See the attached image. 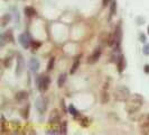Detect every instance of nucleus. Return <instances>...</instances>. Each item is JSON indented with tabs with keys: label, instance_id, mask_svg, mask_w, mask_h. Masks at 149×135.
Wrapping results in <instances>:
<instances>
[{
	"label": "nucleus",
	"instance_id": "nucleus-14",
	"mask_svg": "<svg viewBox=\"0 0 149 135\" xmlns=\"http://www.w3.org/2000/svg\"><path fill=\"white\" fill-rule=\"evenodd\" d=\"M117 65H118V71H119L120 73L123 71V69H125V58H123V55H120L119 58H118V62H117Z\"/></svg>",
	"mask_w": 149,
	"mask_h": 135
},
{
	"label": "nucleus",
	"instance_id": "nucleus-27",
	"mask_svg": "<svg viewBox=\"0 0 149 135\" xmlns=\"http://www.w3.org/2000/svg\"><path fill=\"white\" fill-rule=\"evenodd\" d=\"M142 53L145 55H149V44H145L142 47Z\"/></svg>",
	"mask_w": 149,
	"mask_h": 135
},
{
	"label": "nucleus",
	"instance_id": "nucleus-30",
	"mask_svg": "<svg viewBox=\"0 0 149 135\" xmlns=\"http://www.w3.org/2000/svg\"><path fill=\"white\" fill-rule=\"evenodd\" d=\"M143 71L146 72V73H149V64H146L145 68H143Z\"/></svg>",
	"mask_w": 149,
	"mask_h": 135
},
{
	"label": "nucleus",
	"instance_id": "nucleus-18",
	"mask_svg": "<svg viewBox=\"0 0 149 135\" xmlns=\"http://www.w3.org/2000/svg\"><path fill=\"white\" fill-rule=\"evenodd\" d=\"M68 112H70V114H71L73 117H77V116H80V115H81L80 112L76 110V108H75L73 105L68 106Z\"/></svg>",
	"mask_w": 149,
	"mask_h": 135
},
{
	"label": "nucleus",
	"instance_id": "nucleus-24",
	"mask_svg": "<svg viewBox=\"0 0 149 135\" xmlns=\"http://www.w3.org/2000/svg\"><path fill=\"white\" fill-rule=\"evenodd\" d=\"M116 9H117V6H116V1H112L111 5H110V15H114L116 14Z\"/></svg>",
	"mask_w": 149,
	"mask_h": 135
},
{
	"label": "nucleus",
	"instance_id": "nucleus-21",
	"mask_svg": "<svg viewBox=\"0 0 149 135\" xmlns=\"http://www.w3.org/2000/svg\"><path fill=\"white\" fill-rule=\"evenodd\" d=\"M67 133V122L66 120H63L62 122V125H61V134L65 135Z\"/></svg>",
	"mask_w": 149,
	"mask_h": 135
},
{
	"label": "nucleus",
	"instance_id": "nucleus-2",
	"mask_svg": "<svg viewBox=\"0 0 149 135\" xmlns=\"http://www.w3.org/2000/svg\"><path fill=\"white\" fill-rule=\"evenodd\" d=\"M130 97V90L126 86H119L113 90V98L117 101H126Z\"/></svg>",
	"mask_w": 149,
	"mask_h": 135
},
{
	"label": "nucleus",
	"instance_id": "nucleus-32",
	"mask_svg": "<svg viewBox=\"0 0 149 135\" xmlns=\"http://www.w3.org/2000/svg\"><path fill=\"white\" fill-rule=\"evenodd\" d=\"M148 30V35H149V26H148V30Z\"/></svg>",
	"mask_w": 149,
	"mask_h": 135
},
{
	"label": "nucleus",
	"instance_id": "nucleus-19",
	"mask_svg": "<svg viewBox=\"0 0 149 135\" xmlns=\"http://www.w3.org/2000/svg\"><path fill=\"white\" fill-rule=\"evenodd\" d=\"M66 82V75H61L58 77V80H57V86L58 87H63Z\"/></svg>",
	"mask_w": 149,
	"mask_h": 135
},
{
	"label": "nucleus",
	"instance_id": "nucleus-28",
	"mask_svg": "<svg viewBox=\"0 0 149 135\" xmlns=\"http://www.w3.org/2000/svg\"><path fill=\"white\" fill-rule=\"evenodd\" d=\"M3 64H5L6 68H9L11 65V59H10V58H6V60L3 61Z\"/></svg>",
	"mask_w": 149,
	"mask_h": 135
},
{
	"label": "nucleus",
	"instance_id": "nucleus-11",
	"mask_svg": "<svg viewBox=\"0 0 149 135\" xmlns=\"http://www.w3.org/2000/svg\"><path fill=\"white\" fill-rule=\"evenodd\" d=\"M74 118H77V120H79V123H80V125H81L82 127H88V126L90 125V120L88 118V117H85V116L80 115V116L74 117Z\"/></svg>",
	"mask_w": 149,
	"mask_h": 135
},
{
	"label": "nucleus",
	"instance_id": "nucleus-5",
	"mask_svg": "<svg viewBox=\"0 0 149 135\" xmlns=\"http://www.w3.org/2000/svg\"><path fill=\"white\" fill-rule=\"evenodd\" d=\"M24 68H25V60L22 58V55L20 53L17 54V65H16V75H19L22 73L24 71Z\"/></svg>",
	"mask_w": 149,
	"mask_h": 135
},
{
	"label": "nucleus",
	"instance_id": "nucleus-10",
	"mask_svg": "<svg viewBox=\"0 0 149 135\" xmlns=\"http://www.w3.org/2000/svg\"><path fill=\"white\" fill-rule=\"evenodd\" d=\"M138 122H139L140 127L149 126V114H143V115H141V117L139 118Z\"/></svg>",
	"mask_w": 149,
	"mask_h": 135
},
{
	"label": "nucleus",
	"instance_id": "nucleus-3",
	"mask_svg": "<svg viewBox=\"0 0 149 135\" xmlns=\"http://www.w3.org/2000/svg\"><path fill=\"white\" fill-rule=\"evenodd\" d=\"M49 83H51V79L47 75H38L36 78V84H37V88L40 92H45L48 89Z\"/></svg>",
	"mask_w": 149,
	"mask_h": 135
},
{
	"label": "nucleus",
	"instance_id": "nucleus-25",
	"mask_svg": "<svg viewBox=\"0 0 149 135\" xmlns=\"http://www.w3.org/2000/svg\"><path fill=\"white\" fill-rule=\"evenodd\" d=\"M54 63H55V59H54V58H52V59L49 60V62H48V65H47V71H51V70H53V68H54Z\"/></svg>",
	"mask_w": 149,
	"mask_h": 135
},
{
	"label": "nucleus",
	"instance_id": "nucleus-22",
	"mask_svg": "<svg viewBox=\"0 0 149 135\" xmlns=\"http://www.w3.org/2000/svg\"><path fill=\"white\" fill-rule=\"evenodd\" d=\"M3 37H6V41H9V42H14V37H13V33H11V30H7V33L5 34V35H2Z\"/></svg>",
	"mask_w": 149,
	"mask_h": 135
},
{
	"label": "nucleus",
	"instance_id": "nucleus-23",
	"mask_svg": "<svg viewBox=\"0 0 149 135\" xmlns=\"http://www.w3.org/2000/svg\"><path fill=\"white\" fill-rule=\"evenodd\" d=\"M22 115L25 120L28 118V115H29V105H26V108L22 110Z\"/></svg>",
	"mask_w": 149,
	"mask_h": 135
},
{
	"label": "nucleus",
	"instance_id": "nucleus-13",
	"mask_svg": "<svg viewBox=\"0 0 149 135\" xmlns=\"http://www.w3.org/2000/svg\"><path fill=\"white\" fill-rule=\"evenodd\" d=\"M80 58H81V55H79V56H76V58H75L74 63H73L72 69H71V71H70V73H71V75H74L75 71L79 69V65H80Z\"/></svg>",
	"mask_w": 149,
	"mask_h": 135
},
{
	"label": "nucleus",
	"instance_id": "nucleus-12",
	"mask_svg": "<svg viewBox=\"0 0 149 135\" xmlns=\"http://www.w3.org/2000/svg\"><path fill=\"white\" fill-rule=\"evenodd\" d=\"M27 98H28V95H27V92H25V91H19L18 94H16V100L19 101V103L26 100Z\"/></svg>",
	"mask_w": 149,
	"mask_h": 135
},
{
	"label": "nucleus",
	"instance_id": "nucleus-17",
	"mask_svg": "<svg viewBox=\"0 0 149 135\" xmlns=\"http://www.w3.org/2000/svg\"><path fill=\"white\" fill-rule=\"evenodd\" d=\"M109 98H110V96H109L108 91H107V90H105V91L103 90L102 94H101V103H102V104H108Z\"/></svg>",
	"mask_w": 149,
	"mask_h": 135
},
{
	"label": "nucleus",
	"instance_id": "nucleus-1",
	"mask_svg": "<svg viewBox=\"0 0 149 135\" xmlns=\"http://www.w3.org/2000/svg\"><path fill=\"white\" fill-rule=\"evenodd\" d=\"M142 104H143V98L140 95H138V94L130 95V97L126 100V110L129 115L139 112Z\"/></svg>",
	"mask_w": 149,
	"mask_h": 135
},
{
	"label": "nucleus",
	"instance_id": "nucleus-29",
	"mask_svg": "<svg viewBox=\"0 0 149 135\" xmlns=\"http://www.w3.org/2000/svg\"><path fill=\"white\" fill-rule=\"evenodd\" d=\"M139 38H140V42H142V43H146V35H145L143 33H141V34H140Z\"/></svg>",
	"mask_w": 149,
	"mask_h": 135
},
{
	"label": "nucleus",
	"instance_id": "nucleus-31",
	"mask_svg": "<svg viewBox=\"0 0 149 135\" xmlns=\"http://www.w3.org/2000/svg\"><path fill=\"white\" fill-rule=\"evenodd\" d=\"M61 104H62V107H63V110H64V112H66V109H65V105H64V99H62V100H61Z\"/></svg>",
	"mask_w": 149,
	"mask_h": 135
},
{
	"label": "nucleus",
	"instance_id": "nucleus-16",
	"mask_svg": "<svg viewBox=\"0 0 149 135\" xmlns=\"http://www.w3.org/2000/svg\"><path fill=\"white\" fill-rule=\"evenodd\" d=\"M10 19H11V15L10 14H6V15L2 16V18H1V26L3 27V26H6L8 22H10Z\"/></svg>",
	"mask_w": 149,
	"mask_h": 135
},
{
	"label": "nucleus",
	"instance_id": "nucleus-26",
	"mask_svg": "<svg viewBox=\"0 0 149 135\" xmlns=\"http://www.w3.org/2000/svg\"><path fill=\"white\" fill-rule=\"evenodd\" d=\"M42 45V43H39V42H36V41H31V47H33V50L34 51H36L38 47Z\"/></svg>",
	"mask_w": 149,
	"mask_h": 135
},
{
	"label": "nucleus",
	"instance_id": "nucleus-8",
	"mask_svg": "<svg viewBox=\"0 0 149 135\" xmlns=\"http://www.w3.org/2000/svg\"><path fill=\"white\" fill-rule=\"evenodd\" d=\"M28 68H29L30 72H33V73H36L38 72V70H39V61L37 59H30L29 62H28Z\"/></svg>",
	"mask_w": 149,
	"mask_h": 135
},
{
	"label": "nucleus",
	"instance_id": "nucleus-6",
	"mask_svg": "<svg viewBox=\"0 0 149 135\" xmlns=\"http://www.w3.org/2000/svg\"><path fill=\"white\" fill-rule=\"evenodd\" d=\"M114 36H116V45H114V50L119 51L120 44H121V37H122V32H121V24H118L117 28L114 30Z\"/></svg>",
	"mask_w": 149,
	"mask_h": 135
},
{
	"label": "nucleus",
	"instance_id": "nucleus-7",
	"mask_svg": "<svg viewBox=\"0 0 149 135\" xmlns=\"http://www.w3.org/2000/svg\"><path fill=\"white\" fill-rule=\"evenodd\" d=\"M100 56H101V50H100V49L94 50V52L92 53L89 58H88V63H89V64H94V63L97 62V60L100 59Z\"/></svg>",
	"mask_w": 149,
	"mask_h": 135
},
{
	"label": "nucleus",
	"instance_id": "nucleus-4",
	"mask_svg": "<svg viewBox=\"0 0 149 135\" xmlns=\"http://www.w3.org/2000/svg\"><path fill=\"white\" fill-rule=\"evenodd\" d=\"M18 42L20 43V45H22L25 50H27V49H29V46L31 45V38H30V36L27 33H24V34L19 35Z\"/></svg>",
	"mask_w": 149,
	"mask_h": 135
},
{
	"label": "nucleus",
	"instance_id": "nucleus-20",
	"mask_svg": "<svg viewBox=\"0 0 149 135\" xmlns=\"http://www.w3.org/2000/svg\"><path fill=\"white\" fill-rule=\"evenodd\" d=\"M60 120V114H58V110L57 109H54L49 116V122L52 120Z\"/></svg>",
	"mask_w": 149,
	"mask_h": 135
},
{
	"label": "nucleus",
	"instance_id": "nucleus-9",
	"mask_svg": "<svg viewBox=\"0 0 149 135\" xmlns=\"http://www.w3.org/2000/svg\"><path fill=\"white\" fill-rule=\"evenodd\" d=\"M35 106H36V108H37V110L39 112H44L46 110V100L43 97L37 98Z\"/></svg>",
	"mask_w": 149,
	"mask_h": 135
},
{
	"label": "nucleus",
	"instance_id": "nucleus-15",
	"mask_svg": "<svg viewBox=\"0 0 149 135\" xmlns=\"http://www.w3.org/2000/svg\"><path fill=\"white\" fill-rule=\"evenodd\" d=\"M24 13L27 17H34L36 16V10L34 9V7H25L24 9Z\"/></svg>",
	"mask_w": 149,
	"mask_h": 135
}]
</instances>
